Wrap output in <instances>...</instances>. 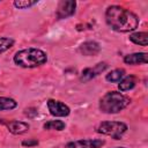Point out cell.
<instances>
[{"label": "cell", "mask_w": 148, "mask_h": 148, "mask_svg": "<svg viewBox=\"0 0 148 148\" xmlns=\"http://www.w3.org/2000/svg\"><path fill=\"white\" fill-rule=\"evenodd\" d=\"M106 24L117 32H131L139 25V17L120 6H110L105 12Z\"/></svg>", "instance_id": "1"}, {"label": "cell", "mask_w": 148, "mask_h": 148, "mask_svg": "<svg viewBox=\"0 0 148 148\" xmlns=\"http://www.w3.org/2000/svg\"><path fill=\"white\" fill-rule=\"evenodd\" d=\"M14 62L23 68H36L38 66L44 65L47 61V54L36 47H28L20 50L15 53L13 58Z\"/></svg>", "instance_id": "2"}, {"label": "cell", "mask_w": 148, "mask_h": 148, "mask_svg": "<svg viewBox=\"0 0 148 148\" xmlns=\"http://www.w3.org/2000/svg\"><path fill=\"white\" fill-rule=\"evenodd\" d=\"M131 103V98L118 91H109L99 99V110L103 113H118Z\"/></svg>", "instance_id": "3"}, {"label": "cell", "mask_w": 148, "mask_h": 148, "mask_svg": "<svg viewBox=\"0 0 148 148\" xmlns=\"http://www.w3.org/2000/svg\"><path fill=\"white\" fill-rule=\"evenodd\" d=\"M127 131V125L121 121H102L98 127L97 132L108 136H111L112 139L119 140L124 133Z\"/></svg>", "instance_id": "4"}, {"label": "cell", "mask_w": 148, "mask_h": 148, "mask_svg": "<svg viewBox=\"0 0 148 148\" xmlns=\"http://www.w3.org/2000/svg\"><path fill=\"white\" fill-rule=\"evenodd\" d=\"M75 8H76V1H74V0H61L58 3L56 16H57L58 20L67 18V17L74 15Z\"/></svg>", "instance_id": "5"}, {"label": "cell", "mask_w": 148, "mask_h": 148, "mask_svg": "<svg viewBox=\"0 0 148 148\" xmlns=\"http://www.w3.org/2000/svg\"><path fill=\"white\" fill-rule=\"evenodd\" d=\"M47 109L50 113L54 117H67L71 113V109L65 103L56 99L47 101Z\"/></svg>", "instance_id": "6"}, {"label": "cell", "mask_w": 148, "mask_h": 148, "mask_svg": "<svg viewBox=\"0 0 148 148\" xmlns=\"http://www.w3.org/2000/svg\"><path fill=\"white\" fill-rule=\"evenodd\" d=\"M106 68H108L106 62H98L94 67H87V68H84L82 71L80 80L82 82H88V81L92 80L94 77H96L97 75H99L101 73H103Z\"/></svg>", "instance_id": "7"}, {"label": "cell", "mask_w": 148, "mask_h": 148, "mask_svg": "<svg viewBox=\"0 0 148 148\" xmlns=\"http://www.w3.org/2000/svg\"><path fill=\"white\" fill-rule=\"evenodd\" d=\"M104 143V140L101 139H82L68 142L66 148H101Z\"/></svg>", "instance_id": "8"}, {"label": "cell", "mask_w": 148, "mask_h": 148, "mask_svg": "<svg viewBox=\"0 0 148 148\" xmlns=\"http://www.w3.org/2000/svg\"><path fill=\"white\" fill-rule=\"evenodd\" d=\"M79 51L81 54H83L86 57H92V56H96L101 52V46L98 43L89 40V42L82 43L79 47Z\"/></svg>", "instance_id": "9"}, {"label": "cell", "mask_w": 148, "mask_h": 148, "mask_svg": "<svg viewBox=\"0 0 148 148\" xmlns=\"http://www.w3.org/2000/svg\"><path fill=\"white\" fill-rule=\"evenodd\" d=\"M124 62L127 65H145L148 62V54L146 52L131 53L124 57Z\"/></svg>", "instance_id": "10"}, {"label": "cell", "mask_w": 148, "mask_h": 148, "mask_svg": "<svg viewBox=\"0 0 148 148\" xmlns=\"http://www.w3.org/2000/svg\"><path fill=\"white\" fill-rule=\"evenodd\" d=\"M29 127H30L29 124H28V123H24V121L13 120V121L7 123V128H8V131H9L12 134H15V135L24 134L25 132H28Z\"/></svg>", "instance_id": "11"}, {"label": "cell", "mask_w": 148, "mask_h": 148, "mask_svg": "<svg viewBox=\"0 0 148 148\" xmlns=\"http://www.w3.org/2000/svg\"><path fill=\"white\" fill-rule=\"evenodd\" d=\"M135 84H136V77L134 75H127V76H124L119 81L118 88L120 91H127V90L133 89Z\"/></svg>", "instance_id": "12"}, {"label": "cell", "mask_w": 148, "mask_h": 148, "mask_svg": "<svg viewBox=\"0 0 148 148\" xmlns=\"http://www.w3.org/2000/svg\"><path fill=\"white\" fill-rule=\"evenodd\" d=\"M130 40L136 45L147 46L148 45V34L147 32H133L130 35Z\"/></svg>", "instance_id": "13"}, {"label": "cell", "mask_w": 148, "mask_h": 148, "mask_svg": "<svg viewBox=\"0 0 148 148\" xmlns=\"http://www.w3.org/2000/svg\"><path fill=\"white\" fill-rule=\"evenodd\" d=\"M125 74H126L125 69H123V68H117V69H113V71H111L110 73H108V74L105 75V80L109 81V82H112V83L119 82V81L125 76Z\"/></svg>", "instance_id": "14"}, {"label": "cell", "mask_w": 148, "mask_h": 148, "mask_svg": "<svg viewBox=\"0 0 148 148\" xmlns=\"http://www.w3.org/2000/svg\"><path fill=\"white\" fill-rule=\"evenodd\" d=\"M17 106V102L10 97L0 96V111L5 110H13Z\"/></svg>", "instance_id": "15"}, {"label": "cell", "mask_w": 148, "mask_h": 148, "mask_svg": "<svg viewBox=\"0 0 148 148\" xmlns=\"http://www.w3.org/2000/svg\"><path fill=\"white\" fill-rule=\"evenodd\" d=\"M44 130H51V131H62L66 127V124L62 120H50L43 125Z\"/></svg>", "instance_id": "16"}, {"label": "cell", "mask_w": 148, "mask_h": 148, "mask_svg": "<svg viewBox=\"0 0 148 148\" xmlns=\"http://www.w3.org/2000/svg\"><path fill=\"white\" fill-rule=\"evenodd\" d=\"M37 3H38L37 0H35V1H32V0H15L13 5L18 9H27V8H30Z\"/></svg>", "instance_id": "17"}, {"label": "cell", "mask_w": 148, "mask_h": 148, "mask_svg": "<svg viewBox=\"0 0 148 148\" xmlns=\"http://www.w3.org/2000/svg\"><path fill=\"white\" fill-rule=\"evenodd\" d=\"M14 45V39L9 37H0V54L9 50Z\"/></svg>", "instance_id": "18"}, {"label": "cell", "mask_w": 148, "mask_h": 148, "mask_svg": "<svg viewBox=\"0 0 148 148\" xmlns=\"http://www.w3.org/2000/svg\"><path fill=\"white\" fill-rule=\"evenodd\" d=\"M24 113H25V116H28L29 118H34V117H36L37 116V110L35 109V108H28V109H25L24 110Z\"/></svg>", "instance_id": "19"}, {"label": "cell", "mask_w": 148, "mask_h": 148, "mask_svg": "<svg viewBox=\"0 0 148 148\" xmlns=\"http://www.w3.org/2000/svg\"><path fill=\"white\" fill-rule=\"evenodd\" d=\"M37 145H38V140L36 139H28V140L22 141V146L24 147H31V146H37Z\"/></svg>", "instance_id": "20"}, {"label": "cell", "mask_w": 148, "mask_h": 148, "mask_svg": "<svg viewBox=\"0 0 148 148\" xmlns=\"http://www.w3.org/2000/svg\"><path fill=\"white\" fill-rule=\"evenodd\" d=\"M117 148H125V147H117Z\"/></svg>", "instance_id": "21"}]
</instances>
